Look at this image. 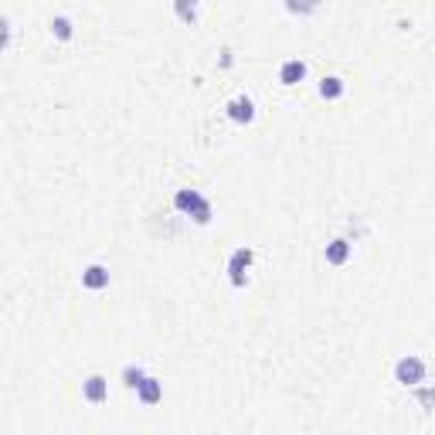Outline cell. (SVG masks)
I'll return each mask as SVG.
<instances>
[{
	"mask_svg": "<svg viewBox=\"0 0 435 435\" xmlns=\"http://www.w3.org/2000/svg\"><path fill=\"white\" fill-rule=\"evenodd\" d=\"M173 208H177L181 215L194 218L198 225H211V218H215V208H211V201L204 198L201 190H194V187H181V190L173 194Z\"/></svg>",
	"mask_w": 435,
	"mask_h": 435,
	"instance_id": "6da1fadb",
	"label": "cell"
},
{
	"mask_svg": "<svg viewBox=\"0 0 435 435\" xmlns=\"http://www.w3.org/2000/svg\"><path fill=\"white\" fill-rule=\"evenodd\" d=\"M425 377H429V364H425L419 354H408V358H402L394 364V381H398L402 388H415Z\"/></svg>",
	"mask_w": 435,
	"mask_h": 435,
	"instance_id": "7a4b0ae2",
	"label": "cell"
},
{
	"mask_svg": "<svg viewBox=\"0 0 435 435\" xmlns=\"http://www.w3.org/2000/svg\"><path fill=\"white\" fill-rule=\"evenodd\" d=\"M252 262H255V252H252L249 245H238V249L228 255V282H232L235 289H245Z\"/></svg>",
	"mask_w": 435,
	"mask_h": 435,
	"instance_id": "3957f363",
	"label": "cell"
},
{
	"mask_svg": "<svg viewBox=\"0 0 435 435\" xmlns=\"http://www.w3.org/2000/svg\"><path fill=\"white\" fill-rule=\"evenodd\" d=\"M225 112H228V119H232V123L249 126L252 119H255V102H252V95H235V99H228Z\"/></svg>",
	"mask_w": 435,
	"mask_h": 435,
	"instance_id": "277c9868",
	"label": "cell"
},
{
	"mask_svg": "<svg viewBox=\"0 0 435 435\" xmlns=\"http://www.w3.org/2000/svg\"><path fill=\"white\" fill-rule=\"evenodd\" d=\"M133 391H136V402L146 404V408H154V404H160V398H163V381H156V377H150V374H143V381Z\"/></svg>",
	"mask_w": 435,
	"mask_h": 435,
	"instance_id": "5b68a950",
	"label": "cell"
},
{
	"mask_svg": "<svg viewBox=\"0 0 435 435\" xmlns=\"http://www.w3.org/2000/svg\"><path fill=\"white\" fill-rule=\"evenodd\" d=\"M82 398L89 404H106L109 402V381L102 374H92V377L82 385Z\"/></svg>",
	"mask_w": 435,
	"mask_h": 435,
	"instance_id": "8992f818",
	"label": "cell"
},
{
	"mask_svg": "<svg viewBox=\"0 0 435 435\" xmlns=\"http://www.w3.org/2000/svg\"><path fill=\"white\" fill-rule=\"evenodd\" d=\"M82 286H85V289H92V293L106 289V286H109V269L102 262L85 265V272H82Z\"/></svg>",
	"mask_w": 435,
	"mask_h": 435,
	"instance_id": "52a82bcc",
	"label": "cell"
},
{
	"mask_svg": "<svg viewBox=\"0 0 435 435\" xmlns=\"http://www.w3.org/2000/svg\"><path fill=\"white\" fill-rule=\"evenodd\" d=\"M303 78H306V62H303V58H289V62H282V68H279L282 85H299Z\"/></svg>",
	"mask_w": 435,
	"mask_h": 435,
	"instance_id": "ba28073f",
	"label": "cell"
},
{
	"mask_svg": "<svg viewBox=\"0 0 435 435\" xmlns=\"http://www.w3.org/2000/svg\"><path fill=\"white\" fill-rule=\"evenodd\" d=\"M350 252H354V245H350V238H333V242L326 245L323 259H326L330 265H343L347 259H350Z\"/></svg>",
	"mask_w": 435,
	"mask_h": 435,
	"instance_id": "9c48e42d",
	"label": "cell"
},
{
	"mask_svg": "<svg viewBox=\"0 0 435 435\" xmlns=\"http://www.w3.org/2000/svg\"><path fill=\"white\" fill-rule=\"evenodd\" d=\"M343 92H347V85H343L340 75H323V78H320V95H323V99H330V102H333V99H340Z\"/></svg>",
	"mask_w": 435,
	"mask_h": 435,
	"instance_id": "30bf717a",
	"label": "cell"
},
{
	"mask_svg": "<svg viewBox=\"0 0 435 435\" xmlns=\"http://www.w3.org/2000/svg\"><path fill=\"white\" fill-rule=\"evenodd\" d=\"M282 4H286V11L296 17H310L323 7V0H282Z\"/></svg>",
	"mask_w": 435,
	"mask_h": 435,
	"instance_id": "8fae6325",
	"label": "cell"
},
{
	"mask_svg": "<svg viewBox=\"0 0 435 435\" xmlns=\"http://www.w3.org/2000/svg\"><path fill=\"white\" fill-rule=\"evenodd\" d=\"M173 14L181 24H198V0H173Z\"/></svg>",
	"mask_w": 435,
	"mask_h": 435,
	"instance_id": "7c38bea8",
	"label": "cell"
},
{
	"mask_svg": "<svg viewBox=\"0 0 435 435\" xmlns=\"http://www.w3.org/2000/svg\"><path fill=\"white\" fill-rule=\"evenodd\" d=\"M51 34L58 38V41H72V34H75V24H72V17H65V14H58V17H51Z\"/></svg>",
	"mask_w": 435,
	"mask_h": 435,
	"instance_id": "4fadbf2b",
	"label": "cell"
},
{
	"mask_svg": "<svg viewBox=\"0 0 435 435\" xmlns=\"http://www.w3.org/2000/svg\"><path fill=\"white\" fill-rule=\"evenodd\" d=\"M143 374H146V371H143L140 364H126V367H123V385H126L129 391H133V388H136V385L143 381Z\"/></svg>",
	"mask_w": 435,
	"mask_h": 435,
	"instance_id": "5bb4252c",
	"label": "cell"
},
{
	"mask_svg": "<svg viewBox=\"0 0 435 435\" xmlns=\"http://www.w3.org/2000/svg\"><path fill=\"white\" fill-rule=\"evenodd\" d=\"M11 38H14V31H11V21L0 14V51H7V48H11Z\"/></svg>",
	"mask_w": 435,
	"mask_h": 435,
	"instance_id": "9a60e30c",
	"label": "cell"
},
{
	"mask_svg": "<svg viewBox=\"0 0 435 435\" xmlns=\"http://www.w3.org/2000/svg\"><path fill=\"white\" fill-rule=\"evenodd\" d=\"M415 388H419V402H421V408L429 412V408H432V385H429V381H421V385H415Z\"/></svg>",
	"mask_w": 435,
	"mask_h": 435,
	"instance_id": "2e32d148",
	"label": "cell"
}]
</instances>
